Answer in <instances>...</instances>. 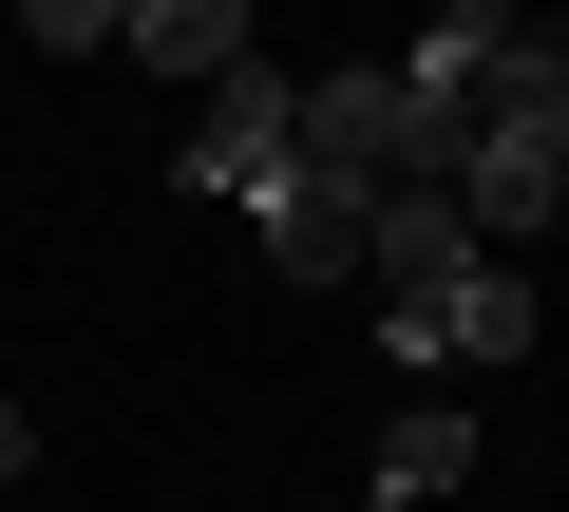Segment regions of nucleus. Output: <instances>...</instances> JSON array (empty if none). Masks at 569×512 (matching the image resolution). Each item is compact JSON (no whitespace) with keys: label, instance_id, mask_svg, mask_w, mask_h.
<instances>
[{"label":"nucleus","instance_id":"obj_1","mask_svg":"<svg viewBox=\"0 0 569 512\" xmlns=\"http://www.w3.org/2000/svg\"><path fill=\"white\" fill-rule=\"evenodd\" d=\"M437 190H456V228L493 247V267L569 209V20H493V77L456 114V171Z\"/></svg>","mask_w":569,"mask_h":512},{"label":"nucleus","instance_id":"obj_4","mask_svg":"<svg viewBox=\"0 0 569 512\" xmlns=\"http://www.w3.org/2000/svg\"><path fill=\"white\" fill-rule=\"evenodd\" d=\"M361 228H380V190L305 152V171L266 190V267H284V285H342V267H361Z\"/></svg>","mask_w":569,"mask_h":512},{"label":"nucleus","instance_id":"obj_2","mask_svg":"<svg viewBox=\"0 0 569 512\" xmlns=\"http://www.w3.org/2000/svg\"><path fill=\"white\" fill-rule=\"evenodd\" d=\"M380 361H418V380H493V361H531V267L456 247V267L380 285Z\"/></svg>","mask_w":569,"mask_h":512},{"label":"nucleus","instance_id":"obj_7","mask_svg":"<svg viewBox=\"0 0 569 512\" xmlns=\"http://www.w3.org/2000/svg\"><path fill=\"white\" fill-rule=\"evenodd\" d=\"M0 474H39V418H20V399H0Z\"/></svg>","mask_w":569,"mask_h":512},{"label":"nucleus","instance_id":"obj_6","mask_svg":"<svg viewBox=\"0 0 569 512\" xmlns=\"http://www.w3.org/2000/svg\"><path fill=\"white\" fill-rule=\"evenodd\" d=\"M456 474H475V418H456V399L380 418V512H418V493H456Z\"/></svg>","mask_w":569,"mask_h":512},{"label":"nucleus","instance_id":"obj_5","mask_svg":"<svg viewBox=\"0 0 569 512\" xmlns=\"http://www.w3.org/2000/svg\"><path fill=\"white\" fill-rule=\"evenodd\" d=\"M114 58H152V77H190V96H209V77H247V58H266V20H247V0H133Z\"/></svg>","mask_w":569,"mask_h":512},{"label":"nucleus","instance_id":"obj_3","mask_svg":"<svg viewBox=\"0 0 569 512\" xmlns=\"http://www.w3.org/2000/svg\"><path fill=\"white\" fill-rule=\"evenodd\" d=\"M284 171H305V77H284V58L209 77V96H190V190H209V209H266Z\"/></svg>","mask_w":569,"mask_h":512}]
</instances>
